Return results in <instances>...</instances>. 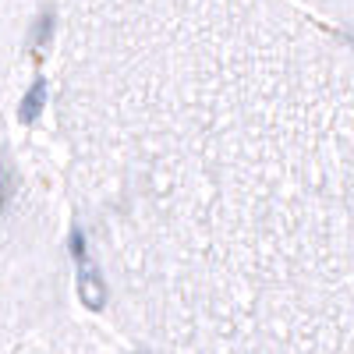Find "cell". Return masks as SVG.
<instances>
[{"label": "cell", "mask_w": 354, "mask_h": 354, "mask_svg": "<svg viewBox=\"0 0 354 354\" xmlns=\"http://www.w3.org/2000/svg\"><path fill=\"white\" fill-rule=\"evenodd\" d=\"M50 170L131 354H354V32L301 0H64Z\"/></svg>", "instance_id": "cell-1"}, {"label": "cell", "mask_w": 354, "mask_h": 354, "mask_svg": "<svg viewBox=\"0 0 354 354\" xmlns=\"http://www.w3.org/2000/svg\"><path fill=\"white\" fill-rule=\"evenodd\" d=\"M64 15V0H0V18H4V106L15 113L39 71L50 64L57 25Z\"/></svg>", "instance_id": "cell-2"}, {"label": "cell", "mask_w": 354, "mask_h": 354, "mask_svg": "<svg viewBox=\"0 0 354 354\" xmlns=\"http://www.w3.org/2000/svg\"><path fill=\"white\" fill-rule=\"evenodd\" d=\"M4 354H131L117 337L93 326L75 312V301L53 308L39 319L0 326Z\"/></svg>", "instance_id": "cell-3"}]
</instances>
